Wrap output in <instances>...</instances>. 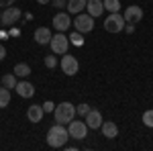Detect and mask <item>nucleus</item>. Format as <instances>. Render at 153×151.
Instances as JSON below:
<instances>
[{
    "instance_id": "1",
    "label": "nucleus",
    "mask_w": 153,
    "mask_h": 151,
    "mask_svg": "<svg viewBox=\"0 0 153 151\" xmlns=\"http://www.w3.org/2000/svg\"><path fill=\"white\" fill-rule=\"evenodd\" d=\"M68 139H70V133H68L65 125L55 123L53 127H49V131H47V145H49V147H53V149L65 147Z\"/></svg>"
},
{
    "instance_id": "2",
    "label": "nucleus",
    "mask_w": 153,
    "mask_h": 151,
    "mask_svg": "<svg viewBox=\"0 0 153 151\" xmlns=\"http://www.w3.org/2000/svg\"><path fill=\"white\" fill-rule=\"evenodd\" d=\"M53 116H55V123L59 125H68L71 118L76 116V106L71 104V102H59L55 104V110H53Z\"/></svg>"
},
{
    "instance_id": "3",
    "label": "nucleus",
    "mask_w": 153,
    "mask_h": 151,
    "mask_svg": "<svg viewBox=\"0 0 153 151\" xmlns=\"http://www.w3.org/2000/svg\"><path fill=\"white\" fill-rule=\"evenodd\" d=\"M71 25H74V29H76L78 33L86 35V33L94 31V16H90L88 12H86V14L80 12V14H76V19L71 21Z\"/></svg>"
},
{
    "instance_id": "4",
    "label": "nucleus",
    "mask_w": 153,
    "mask_h": 151,
    "mask_svg": "<svg viewBox=\"0 0 153 151\" xmlns=\"http://www.w3.org/2000/svg\"><path fill=\"white\" fill-rule=\"evenodd\" d=\"M68 133H70V139L84 141L88 137V125H86V121H74L71 118L70 123H68Z\"/></svg>"
},
{
    "instance_id": "5",
    "label": "nucleus",
    "mask_w": 153,
    "mask_h": 151,
    "mask_svg": "<svg viewBox=\"0 0 153 151\" xmlns=\"http://www.w3.org/2000/svg\"><path fill=\"white\" fill-rule=\"evenodd\" d=\"M49 47H51V51H53L55 55H63V53H68V49H70V39L65 37V33H59L57 31V35L51 37Z\"/></svg>"
},
{
    "instance_id": "6",
    "label": "nucleus",
    "mask_w": 153,
    "mask_h": 151,
    "mask_svg": "<svg viewBox=\"0 0 153 151\" xmlns=\"http://www.w3.org/2000/svg\"><path fill=\"white\" fill-rule=\"evenodd\" d=\"M125 19H123V14L120 12H110L108 16H106L104 21V29L108 33H120L123 29H125Z\"/></svg>"
},
{
    "instance_id": "7",
    "label": "nucleus",
    "mask_w": 153,
    "mask_h": 151,
    "mask_svg": "<svg viewBox=\"0 0 153 151\" xmlns=\"http://www.w3.org/2000/svg\"><path fill=\"white\" fill-rule=\"evenodd\" d=\"M59 65H61V71H63L65 76H76L78 70H80L78 57H76V55H70V53H63V57H61V61H59Z\"/></svg>"
},
{
    "instance_id": "8",
    "label": "nucleus",
    "mask_w": 153,
    "mask_h": 151,
    "mask_svg": "<svg viewBox=\"0 0 153 151\" xmlns=\"http://www.w3.org/2000/svg\"><path fill=\"white\" fill-rule=\"evenodd\" d=\"M19 19H21V8H16V6H8V8H4L2 14H0L2 27H12V25L19 23Z\"/></svg>"
},
{
    "instance_id": "9",
    "label": "nucleus",
    "mask_w": 153,
    "mask_h": 151,
    "mask_svg": "<svg viewBox=\"0 0 153 151\" xmlns=\"http://www.w3.org/2000/svg\"><path fill=\"white\" fill-rule=\"evenodd\" d=\"M123 19H125V23H141L143 19V8L141 6H137V4H131V6H127L125 8V12H123Z\"/></svg>"
},
{
    "instance_id": "10",
    "label": "nucleus",
    "mask_w": 153,
    "mask_h": 151,
    "mask_svg": "<svg viewBox=\"0 0 153 151\" xmlns=\"http://www.w3.org/2000/svg\"><path fill=\"white\" fill-rule=\"evenodd\" d=\"M70 27H71V16L68 12H57V14L53 16V29H55V31L65 33Z\"/></svg>"
},
{
    "instance_id": "11",
    "label": "nucleus",
    "mask_w": 153,
    "mask_h": 151,
    "mask_svg": "<svg viewBox=\"0 0 153 151\" xmlns=\"http://www.w3.org/2000/svg\"><path fill=\"white\" fill-rule=\"evenodd\" d=\"M84 121H86V125H88V129H100V125H102V115H100V110H96V108H90V112L84 116Z\"/></svg>"
},
{
    "instance_id": "12",
    "label": "nucleus",
    "mask_w": 153,
    "mask_h": 151,
    "mask_svg": "<svg viewBox=\"0 0 153 151\" xmlns=\"http://www.w3.org/2000/svg\"><path fill=\"white\" fill-rule=\"evenodd\" d=\"M16 94L21 96V98H33L35 96V86L31 84V82H27V80H23V82H16Z\"/></svg>"
},
{
    "instance_id": "13",
    "label": "nucleus",
    "mask_w": 153,
    "mask_h": 151,
    "mask_svg": "<svg viewBox=\"0 0 153 151\" xmlns=\"http://www.w3.org/2000/svg\"><path fill=\"white\" fill-rule=\"evenodd\" d=\"M100 131H102V135H104L106 139H114V137H118V127H117L114 121H102Z\"/></svg>"
},
{
    "instance_id": "14",
    "label": "nucleus",
    "mask_w": 153,
    "mask_h": 151,
    "mask_svg": "<svg viewBox=\"0 0 153 151\" xmlns=\"http://www.w3.org/2000/svg\"><path fill=\"white\" fill-rule=\"evenodd\" d=\"M51 37H53V33L49 31V27H39L35 31V35H33V39H35L39 45H49Z\"/></svg>"
},
{
    "instance_id": "15",
    "label": "nucleus",
    "mask_w": 153,
    "mask_h": 151,
    "mask_svg": "<svg viewBox=\"0 0 153 151\" xmlns=\"http://www.w3.org/2000/svg\"><path fill=\"white\" fill-rule=\"evenodd\" d=\"M86 10H88L90 16L98 19V16H102V12H104V4H102V0H88V2H86Z\"/></svg>"
},
{
    "instance_id": "16",
    "label": "nucleus",
    "mask_w": 153,
    "mask_h": 151,
    "mask_svg": "<svg viewBox=\"0 0 153 151\" xmlns=\"http://www.w3.org/2000/svg\"><path fill=\"white\" fill-rule=\"evenodd\" d=\"M43 106L41 104H31L29 106V110H27V118L31 121V123H41L43 121Z\"/></svg>"
},
{
    "instance_id": "17",
    "label": "nucleus",
    "mask_w": 153,
    "mask_h": 151,
    "mask_svg": "<svg viewBox=\"0 0 153 151\" xmlns=\"http://www.w3.org/2000/svg\"><path fill=\"white\" fill-rule=\"evenodd\" d=\"M86 2H88V0H68L65 8H68L70 14H80V12L86 8Z\"/></svg>"
},
{
    "instance_id": "18",
    "label": "nucleus",
    "mask_w": 153,
    "mask_h": 151,
    "mask_svg": "<svg viewBox=\"0 0 153 151\" xmlns=\"http://www.w3.org/2000/svg\"><path fill=\"white\" fill-rule=\"evenodd\" d=\"M14 76H16V78H27V76H31L29 63H16V65H14Z\"/></svg>"
},
{
    "instance_id": "19",
    "label": "nucleus",
    "mask_w": 153,
    "mask_h": 151,
    "mask_svg": "<svg viewBox=\"0 0 153 151\" xmlns=\"http://www.w3.org/2000/svg\"><path fill=\"white\" fill-rule=\"evenodd\" d=\"M2 86L8 88V90H14V88H16V76H14V74H6V76H2Z\"/></svg>"
},
{
    "instance_id": "20",
    "label": "nucleus",
    "mask_w": 153,
    "mask_h": 151,
    "mask_svg": "<svg viewBox=\"0 0 153 151\" xmlns=\"http://www.w3.org/2000/svg\"><path fill=\"white\" fill-rule=\"evenodd\" d=\"M10 104V90L8 88H0V108H6V106Z\"/></svg>"
},
{
    "instance_id": "21",
    "label": "nucleus",
    "mask_w": 153,
    "mask_h": 151,
    "mask_svg": "<svg viewBox=\"0 0 153 151\" xmlns=\"http://www.w3.org/2000/svg\"><path fill=\"white\" fill-rule=\"evenodd\" d=\"M102 4H104V10H108V12L120 10V0H102Z\"/></svg>"
},
{
    "instance_id": "22",
    "label": "nucleus",
    "mask_w": 153,
    "mask_h": 151,
    "mask_svg": "<svg viewBox=\"0 0 153 151\" xmlns=\"http://www.w3.org/2000/svg\"><path fill=\"white\" fill-rule=\"evenodd\" d=\"M68 39H70L71 45H76V47H82L84 45V35H82V33H78V31H74Z\"/></svg>"
},
{
    "instance_id": "23",
    "label": "nucleus",
    "mask_w": 153,
    "mask_h": 151,
    "mask_svg": "<svg viewBox=\"0 0 153 151\" xmlns=\"http://www.w3.org/2000/svg\"><path fill=\"white\" fill-rule=\"evenodd\" d=\"M143 125L153 129V110H145L143 112Z\"/></svg>"
},
{
    "instance_id": "24",
    "label": "nucleus",
    "mask_w": 153,
    "mask_h": 151,
    "mask_svg": "<svg viewBox=\"0 0 153 151\" xmlns=\"http://www.w3.org/2000/svg\"><path fill=\"white\" fill-rule=\"evenodd\" d=\"M90 108H92L90 104H86V102H82V104H78V106H76V115H80V116L84 118V116H86L88 112H90Z\"/></svg>"
},
{
    "instance_id": "25",
    "label": "nucleus",
    "mask_w": 153,
    "mask_h": 151,
    "mask_svg": "<svg viewBox=\"0 0 153 151\" xmlns=\"http://www.w3.org/2000/svg\"><path fill=\"white\" fill-rule=\"evenodd\" d=\"M43 63L47 65L49 70L57 68V57H55V53H53V55H45V59H43Z\"/></svg>"
},
{
    "instance_id": "26",
    "label": "nucleus",
    "mask_w": 153,
    "mask_h": 151,
    "mask_svg": "<svg viewBox=\"0 0 153 151\" xmlns=\"http://www.w3.org/2000/svg\"><path fill=\"white\" fill-rule=\"evenodd\" d=\"M41 106H43V112H53L55 110V102H51V100H45Z\"/></svg>"
},
{
    "instance_id": "27",
    "label": "nucleus",
    "mask_w": 153,
    "mask_h": 151,
    "mask_svg": "<svg viewBox=\"0 0 153 151\" xmlns=\"http://www.w3.org/2000/svg\"><path fill=\"white\" fill-rule=\"evenodd\" d=\"M53 8H57V10H61V8H65V0H51L49 2Z\"/></svg>"
},
{
    "instance_id": "28",
    "label": "nucleus",
    "mask_w": 153,
    "mask_h": 151,
    "mask_svg": "<svg viewBox=\"0 0 153 151\" xmlns=\"http://www.w3.org/2000/svg\"><path fill=\"white\" fill-rule=\"evenodd\" d=\"M123 31H127L129 35H131V33H135V25H133V23H127V25H125V29H123Z\"/></svg>"
},
{
    "instance_id": "29",
    "label": "nucleus",
    "mask_w": 153,
    "mask_h": 151,
    "mask_svg": "<svg viewBox=\"0 0 153 151\" xmlns=\"http://www.w3.org/2000/svg\"><path fill=\"white\" fill-rule=\"evenodd\" d=\"M12 4H14V0H0V6H2V8H8Z\"/></svg>"
},
{
    "instance_id": "30",
    "label": "nucleus",
    "mask_w": 153,
    "mask_h": 151,
    "mask_svg": "<svg viewBox=\"0 0 153 151\" xmlns=\"http://www.w3.org/2000/svg\"><path fill=\"white\" fill-rule=\"evenodd\" d=\"M4 57H6V47H4V45H0V61H2Z\"/></svg>"
},
{
    "instance_id": "31",
    "label": "nucleus",
    "mask_w": 153,
    "mask_h": 151,
    "mask_svg": "<svg viewBox=\"0 0 153 151\" xmlns=\"http://www.w3.org/2000/svg\"><path fill=\"white\" fill-rule=\"evenodd\" d=\"M37 2H39V4H49L51 0H37Z\"/></svg>"
},
{
    "instance_id": "32",
    "label": "nucleus",
    "mask_w": 153,
    "mask_h": 151,
    "mask_svg": "<svg viewBox=\"0 0 153 151\" xmlns=\"http://www.w3.org/2000/svg\"><path fill=\"white\" fill-rule=\"evenodd\" d=\"M0 84H2V78H0Z\"/></svg>"
},
{
    "instance_id": "33",
    "label": "nucleus",
    "mask_w": 153,
    "mask_h": 151,
    "mask_svg": "<svg viewBox=\"0 0 153 151\" xmlns=\"http://www.w3.org/2000/svg\"><path fill=\"white\" fill-rule=\"evenodd\" d=\"M0 14H2V10H0Z\"/></svg>"
}]
</instances>
